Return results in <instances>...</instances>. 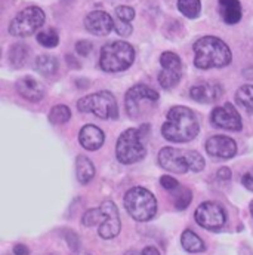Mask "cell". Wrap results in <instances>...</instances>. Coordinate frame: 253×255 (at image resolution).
<instances>
[{
	"label": "cell",
	"mask_w": 253,
	"mask_h": 255,
	"mask_svg": "<svg viewBox=\"0 0 253 255\" xmlns=\"http://www.w3.org/2000/svg\"><path fill=\"white\" fill-rule=\"evenodd\" d=\"M216 177H218V180H221V181H228V180L231 178V171H230V168H221V169L218 171Z\"/></svg>",
	"instance_id": "38"
},
{
	"label": "cell",
	"mask_w": 253,
	"mask_h": 255,
	"mask_svg": "<svg viewBox=\"0 0 253 255\" xmlns=\"http://www.w3.org/2000/svg\"><path fill=\"white\" fill-rule=\"evenodd\" d=\"M116 16L125 22H130L135 18V9L130 6H119L116 7Z\"/></svg>",
	"instance_id": "31"
},
{
	"label": "cell",
	"mask_w": 253,
	"mask_h": 255,
	"mask_svg": "<svg viewBox=\"0 0 253 255\" xmlns=\"http://www.w3.org/2000/svg\"><path fill=\"white\" fill-rule=\"evenodd\" d=\"M67 61H68V64H70V67H71V64H74V67H76V68H79V63H76V60H74L73 57L67 55Z\"/></svg>",
	"instance_id": "40"
},
{
	"label": "cell",
	"mask_w": 253,
	"mask_h": 255,
	"mask_svg": "<svg viewBox=\"0 0 253 255\" xmlns=\"http://www.w3.org/2000/svg\"><path fill=\"white\" fill-rule=\"evenodd\" d=\"M204 159L200 153L194 151V150H188V166H190V171L192 172H200L204 169Z\"/></svg>",
	"instance_id": "30"
},
{
	"label": "cell",
	"mask_w": 253,
	"mask_h": 255,
	"mask_svg": "<svg viewBox=\"0 0 253 255\" xmlns=\"http://www.w3.org/2000/svg\"><path fill=\"white\" fill-rule=\"evenodd\" d=\"M101 209L105 214V220L99 226L98 233L102 239H114L120 233V229H122L119 209H117L116 203L110 199H107L101 203Z\"/></svg>",
	"instance_id": "13"
},
{
	"label": "cell",
	"mask_w": 253,
	"mask_h": 255,
	"mask_svg": "<svg viewBox=\"0 0 253 255\" xmlns=\"http://www.w3.org/2000/svg\"><path fill=\"white\" fill-rule=\"evenodd\" d=\"M37 42L45 48H55L60 43V34L55 28H46L37 33Z\"/></svg>",
	"instance_id": "27"
},
{
	"label": "cell",
	"mask_w": 253,
	"mask_h": 255,
	"mask_svg": "<svg viewBox=\"0 0 253 255\" xmlns=\"http://www.w3.org/2000/svg\"><path fill=\"white\" fill-rule=\"evenodd\" d=\"M178 9L184 16L194 19L201 13V1L200 0H178Z\"/></svg>",
	"instance_id": "25"
},
{
	"label": "cell",
	"mask_w": 253,
	"mask_h": 255,
	"mask_svg": "<svg viewBox=\"0 0 253 255\" xmlns=\"http://www.w3.org/2000/svg\"><path fill=\"white\" fill-rule=\"evenodd\" d=\"M16 91L24 100L31 101V103H39L45 97L43 85L30 76H25L16 82Z\"/></svg>",
	"instance_id": "17"
},
{
	"label": "cell",
	"mask_w": 253,
	"mask_h": 255,
	"mask_svg": "<svg viewBox=\"0 0 253 255\" xmlns=\"http://www.w3.org/2000/svg\"><path fill=\"white\" fill-rule=\"evenodd\" d=\"M160 184H162L163 189H166V190L169 191H175L179 187V183L173 177H169V175H163L160 178Z\"/></svg>",
	"instance_id": "34"
},
{
	"label": "cell",
	"mask_w": 253,
	"mask_h": 255,
	"mask_svg": "<svg viewBox=\"0 0 253 255\" xmlns=\"http://www.w3.org/2000/svg\"><path fill=\"white\" fill-rule=\"evenodd\" d=\"M114 30H116V33H117L119 36H122V37L130 36L132 31H133L130 22H125V21H122V19H119V18H116V21H114Z\"/></svg>",
	"instance_id": "32"
},
{
	"label": "cell",
	"mask_w": 253,
	"mask_h": 255,
	"mask_svg": "<svg viewBox=\"0 0 253 255\" xmlns=\"http://www.w3.org/2000/svg\"><path fill=\"white\" fill-rule=\"evenodd\" d=\"M242 183H243V186H245L248 190L253 191V169L252 171H249L248 174H245V175H243Z\"/></svg>",
	"instance_id": "37"
},
{
	"label": "cell",
	"mask_w": 253,
	"mask_h": 255,
	"mask_svg": "<svg viewBox=\"0 0 253 255\" xmlns=\"http://www.w3.org/2000/svg\"><path fill=\"white\" fill-rule=\"evenodd\" d=\"M181 245L187 253H191V254H198V253H203L206 250L204 242L201 241V238L198 235H195L192 230H185L182 233Z\"/></svg>",
	"instance_id": "21"
},
{
	"label": "cell",
	"mask_w": 253,
	"mask_h": 255,
	"mask_svg": "<svg viewBox=\"0 0 253 255\" xmlns=\"http://www.w3.org/2000/svg\"><path fill=\"white\" fill-rule=\"evenodd\" d=\"M65 239H67V242H68V245H70V248L73 251L79 250L80 242H79V238H77V235L74 232H65Z\"/></svg>",
	"instance_id": "35"
},
{
	"label": "cell",
	"mask_w": 253,
	"mask_h": 255,
	"mask_svg": "<svg viewBox=\"0 0 253 255\" xmlns=\"http://www.w3.org/2000/svg\"><path fill=\"white\" fill-rule=\"evenodd\" d=\"M219 15L224 22L234 25L242 19V4L240 0H218Z\"/></svg>",
	"instance_id": "19"
},
{
	"label": "cell",
	"mask_w": 253,
	"mask_h": 255,
	"mask_svg": "<svg viewBox=\"0 0 253 255\" xmlns=\"http://www.w3.org/2000/svg\"><path fill=\"white\" fill-rule=\"evenodd\" d=\"M77 255H89V254H77Z\"/></svg>",
	"instance_id": "42"
},
{
	"label": "cell",
	"mask_w": 253,
	"mask_h": 255,
	"mask_svg": "<svg viewBox=\"0 0 253 255\" xmlns=\"http://www.w3.org/2000/svg\"><path fill=\"white\" fill-rule=\"evenodd\" d=\"M222 95V88L218 83H200L195 85L190 89V97L195 103L201 104H210L215 103L221 98Z\"/></svg>",
	"instance_id": "16"
},
{
	"label": "cell",
	"mask_w": 253,
	"mask_h": 255,
	"mask_svg": "<svg viewBox=\"0 0 253 255\" xmlns=\"http://www.w3.org/2000/svg\"><path fill=\"white\" fill-rule=\"evenodd\" d=\"M77 109L82 113H92L99 119L116 121L119 118V107L116 98L108 91H99L80 98L77 101Z\"/></svg>",
	"instance_id": "5"
},
{
	"label": "cell",
	"mask_w": 253,
	"mask_h": 255,
	"mask_svg": "<svg viewBox=\"0 0 253 255\" xmlns=\"http://www.w3.org/2000/svg\"><path fill=\"white\" fill-rule=\"evenodd\" d=\"M212 124L215 127L221 128V129H227V130H242L243 124H242V118L240 113L237 112V109L227 103L222 107H215L212 115H210Z\"/></svg>",
	"instance_id": "12"
},
{
	"label": "cell",
	"mask_w": 253,
	"mask_h": 255,
	"mask_svg": "<svg viewBox=\"0 0 253 255\" xmlns=\"http://www.w3.org/2000/svg\"><path fill=\"white\" fill-rule=\"evenodd\" d=\"M175 193V208L178 211H184L185 208H188V205L192 200V193L187 187H178Z\"/></svg>",
	"instance_id": "29"
},
{
	"label": "cell",
	"mask_w": 253,
	"mask_h": 255,
	"mask_svg": "<svg viewBox=\"0 0 253 255\" xmlns=\"http://www.w3.org/2000/svg\"><path fill=\"white\" fill-rule=\"evenodd\" d=\"M159 165L173 174H185L188 166V150L165 147L159 153Z\"/></svg>",
	"instance_id": "11"
},
{
	"label": "cell",
	"mask_w": 253,
	"mask_h": 255,
	"mask_svg": "<svg viewBox=\"0 0 253 255\" xmlns=\"http://www.w3.org/2000/svg\"><path fill=\"white\" fill-rule=\"evenodd\" d=\"M194 65L201 70L221 68L231 63V51L225 42L215 36H204L198 39L194 46Z\"/></svg>",
	"instance_id": "2"
},
{
	"label": "cell",
	"mask_w": 253,
	"mask_h": 255,
	"mask_svg": "<svg viewBox=\"0 0 253 255\" xmlns=\"http://www.w3.org/2000/svg\"><path fill=\"white\" fill-rule=\"evenodd\" d=\"M76 174L82 184H87L95 177V166L86 156H77L76 159Z\"/></svg>",
	"instance_id": "20"
},
{
	"label": "cell",
	"mask_w": 253,
	"mask_h": 255,
	"mask_svg": "<svg viewBox=\"0 0 253 255\" xmlns=\"http://www.w3.org/2000/svg\"><path fill=\"white\" fill-rule=\"evenodd\" d=\"M237 104L242 106L249 115L253 113V85H243L236 92Z\"/></svg>",
	"instance_id": "23"
},
{
	"label": "cell",
	"mask_w": 253,
	"mask_h": 255,
	"mask_svg": "<svg viewBox=\"0 0 253 255\" xmlns=\"http://www.w3.org/2000/svg\"><path fill=\"white\" fill-rule=\"evenodd\" d=\"M162 71L159 74V83L165 89L175 88L182 76V63L181 58L173 52H163L160 57Z\"/></svg>",
	"instance_id": "10"
},
{
	"label": "cell",
	"mask_w": 253,
	"mask_h": 255,
	"mask_svg": "<svg viewBox=\"0 0 253 255\" xmlns=\"http://www.w3.org/2000/svg\"><path fill=\"white\" fill-rule=\"evenodd\" d=\"M135 60V49L130 43L114 40L102 46L99 65L107 73H120L127 70Z\"/></svg>",
	"instance_id": "3"
},
{
	"label": "cell",
	"mask_w": 253,
	"mask_h": 255,
	"mask_svg": "<svg viewBox=\"0 0 253 255\" xmlns=\"http://www.w3.org/2000/svg\"><path fill=\"white\" fill-rule=\"evenodd\" d=\"M125 208L136 221H150L157 212V199L144 187H133L125 194Z\"/></svg>",
	"instance_id": "4"
},
{
	"label": "cell",
	"mask_w": 253,
	"mask_h": 255,
	"mask_svg": "<svg viewBox=\"0 0 253 255\" xmlns=\"http://www.w3.org/2000/svg\"><path fill=\"white\" fill-rule=\"evenodd\" d=\"M28 58V46L24 43H15L13 46H10L9 49V61L12 64V67L19 68L22 67Z\"/></svg>",
	"instance_id": "24"
},
{
	"label": "cell",
	"mask_w": 253,
	"mask_h": 255,
	"mask_svg": "<svg viewBox=\"0 0 253 255\" xmlns=\"http://www.w3.org/2000/svg\"><path fill=\"white\" fill-rule=\"evenodd\" d=\"M79 141L80 145L89 151H95L98 148L102 147L104 141H105V135L102 132V129H99L95 125H86L80 129L79 133Z\"/></svg>",
	"instance_id": "18"
},
{
	"label": "cell",
	"mask_w": 253,
	"mask_h": 255,
	"mask_svg": "<svg viewBox=\"0 0 253 255\" xmlns=\"http://www.w3.org/2000/svg\"><path fill=\"white\" fill-rule=\"evenodd\" d=\"M93 49V45L89 40H80L76 43V52L82 57H87Z\"/></svg>",
	"instance_id": "33"
},
{
	"label": "cell",
	"mask_w": 253,
	"mask_h": 255,
	"mask_svg": "<svg viewBox=\"0 0 253 255\" xmlns=\"http://www.w3.org/2000/svg\"><path fill=\"white\" fill-rule=\"evenodd\" d=\"M125 255H160L159 250L156 247H145L142 251H127Z\"/></svg>",
	"instance_id": "36"
},
{
	"label": "cell",
	"mask_w": 253,
	"mask_h": 255,
	"mask_svg": "<svg viewBox=\"0 0 253 255\" xmlns=\"http://www.w3.org/2000/svg\"><path fill=\"white\" fill-rule=\"evenodd\" d=\"M251 214H252V217H253V200L251 202Z\"/></svg>",
	"instance_id": "41"
},
{
	"label": "cell",
	"mask_w": 253,
	"mask_h": 255,
	"mask_svg": "<svg viewBox=\"0 0 253 255\" xmlns=\"http://www.w3.org/2000/svg\"><path fill=\"white\" fill-rule=\"evenodd\" d=\"M13 254L15 255H28L30 254V251H28V248H27L25 245H22V244H18V245H15V247H13Z\"/></svg>",
	"instance_id": "39"
},
{
	"label": "cell",
	"mask_w": 253,
	"mask_h": 255,
	"mask_svg": "<svg viewBox=\"0 0 253 255\" xmlns=\"http://www.w3.org/2000/svg\"><path fill=\"white\" fill-rule=\"evenodd\" d=\"M194 218L198 226H201L206 230H219L227 223V214L225 209L216 203V202H203L195 209Z\"/></svg>",
	"instance_id": "9"
},
{
	"label": "cell",
	"mask_w": 253,
	"mask_h": 255,
	"mask_svg": "<svg viewBox=\"0 0 253 255\" xmlns=\"http://www.w3.org/2000/svg\"><path fill=\"white\" fill-rule=\"evenodd\" d=\"M145 154H147V148L142 139V129L130 128L119 136L116 144V156L120 163L123 165L136 163L141 159H144Z\"/></svg>",
	"instance_id": "6"
},
{
	"label": "cell",
	"mask_w": 253,
	"mask_h": 255,
	"mask_svg": "<svg viewBox=\"0 0 253 255\" xmlns=\"http://www.w3.org/2000/svg\"><path fill=\"white\" fill-rule=\"evenodd\" d=\"M70 119H71V110L64 104L52 107V110L49 113V122L52 125H64Z\"/></svg>",
	"instance_id": "26"
},
{
	"label": "cell",
	"mask_w": 253,
	"mask_h": 255,
	"mask_svg": "<svg viewBox=\"0 0 253 255\" xmlns=\"http://www.w3.org/2000/svg\"><path fill=\"white\" fill-rule=\"evenodd\" d=\"M159 101V92L147 85H135L126 92L125 106L127 115L132 119L145 118L150 113L151 106Z\"/></svg>",
	"instance_id": "7"
},
{
	"label": "cell",
	"mask_w": 253,
	"mask_h": 255,
	"mask_svg": "<svg viewBox=\"0 0 253 255\" xmlns=\"http://www.w3.org/2000/svg\"><path fill=\"white\" fill-rule=\"evenodd\" d=\"M104 220H105V214H104V211L101 209V206L99 208H96V209H89V211H86L84 212V215L82 217V224L84 226V227H93V226H96V224H102L104 223Z\"/></svg>",
	"instance_id": "28"
},
{
	"label": "cell",
	"mask_w": 253,
	"mask_h": 255,
	"mask_svg": "<svg viewBox=\"0 0 253 255\" xmlns=\"http://www.w3.org/2000/svg\"><path fill=\"white\" fill-rule=\"evenodd\" d=\"M84 27L90 34L102 37L110 34V31L114 28V21L107 12L93 10L87 13V16L84 18Z\"/></svg>",
	"instance_id": "15"
},
{
	"label": "cell",
	"mask_w": 253,
	"mask_h": 255,
	"mask_svg": "<svg viewBox=\"0 0 253 255\" xmlns=\"http://www.w3.org/2000/svg\"><path fill=\"white\" fill-rule=\"evenodd\" d=\"M58 67H60L58 60L54 55H48V54L37 57L34 63V68L43 76H54L58 71Z\"/></svg>",
	"instance_id": "22"
},
{
	"label": "cell",
	"mask_w": 253,
	"mask_h": 255,
	"mask_svg": "<svg viewBox=\"0 0 253 255\" xmlns=\"http://www.w3.org/2000/svg\"><path fill=\"white\" fill-rule=\"evenodd\" d=\"M45 24V12L39 6H28L10 21L9 33L15 37H28Z\"/></svg>",
	"instance_id": "8"
},
{
	"label": "cell",
	"mask_w": 253,
	"mask_h": 255,
	"mask_svg": "<svg viewBox=\"0 0 253 255\" xmlns=\"http://www.w3.org/2000/svg\"><path fill=\"white\" fill-rule=\"evenodd\" d=\"M198 130L200 125L194 112L184 106H175L168 113L162 135L170 142H188L197 136Z\"/></svg>",
	"instance_id": "1"
},
{
	"label": "cell",
	"mask_w": 253,
	"mask_h": 255,
	"mask_svg": "<svg viewBox=\"0 0 253 255\" xmlns=\"http://www.w3.org/2000/svg\"><path fill=\"white\" fill-rule=\"evenodd\" d=\"M206 151L216 159H231L237 154V142L225 135H213L206 142Z\"/></svg>",
	"instance_id": "14"
}]
</instances>
